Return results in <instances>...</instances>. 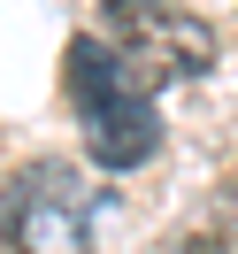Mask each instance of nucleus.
<instances>
[{
    "label": "nucleus",
    "instance_id": "7ed1b4c3",
    "mask_svg": "<svg viewBox=\"0 0 238 254\" xmlns=\"http://www.w3.org/2000/svg\"><path fill=\"white\" fill-rule=\"evenodd\" d=\"M0 231L16 254H85L93 247V192L69 162H31L0 192Z\"/></svg>",
    "mask_w": 238,
    "mask_h": 254
},
{
    "label": "nucleus",
    "instance_id": "f03ea898",
    "mask_svg": "<svg viewBox=\"0 0 238 254\" xmlns=\"http://www.w3.org/2000/svg\"><path fill=\"white\" fill-rule=\"evenodd\" d=\"M108 47L146 93H161V85L215 69V23H200L192 8H169V0H108Z\"/></svg>",
    "mask_w": 238,
    "mask_h": 254
},
{
    "label": "nucleus",
    "instance_id": "f257e3e1",
    "mask_svg": "<svg viewBox=\"0 0 238 254\" xmlns=\"http://www.w3.org/2000/svg\"><path fill=\"white\" fill-rule=\"evenodd\" d=\"M69 93H77V116H85V146H93L100 170H139L146 154L161 146V116H154V93L115 62V47H93L77 39L69 47Z\"/></svg>",
    "mask_w": 238,
    "mask_h": 254
},
{
    "label": "nucleus",
    "instance_id": "20e7f679",
    "mask_svg": "<svg viewBox=\"0 0 238 254\" xmlns=\"http://www.w3.org/2000/svg\"><path fill=\"white\" fill-rule=\"evenodd\" d=\"M154 254H238V177L215 192V208H207V216L177 223V231L161 239Z\"/></svg>",
    "mask_w": 238,
    "mask_h": 254
}]
</instances>
